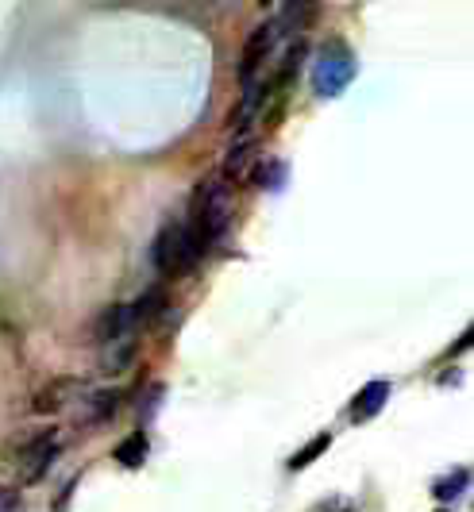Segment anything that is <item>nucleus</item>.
Returning a JSON list of instances; mask_svg holds the SVG:
<instances>
[{"instance_id": "f257e3e1", "label": "nucleus", "mask_w": 474, "mask_h": 512, "mask_svg": "<svg viewBox=\"0 0 474 512\" xmlns=\"http://www.w3.org/2000/svg\"><path fill=\"white\" fill-rule=\"evenodd\" d=\"M228 216H232V193L224 181H209L197 189L193 208L185 216V228L193 235V243L201 247V255H209L212 247L220 243V235L228 231Z\"/></svg>"}, {"instance_id": "f03ea898", "label": "nucleus", "mask_w": 474, "mask_h": 512, "mask_svg": "<svg viewBox=\"0 0 474 512\" xmlns=\"http://www.w3.org/2000/svg\"><path fill=\"white\" fill-rule=\"evenodd\" d=\"M278 20H270V24L255 27L251 31V39H247V47H243V66H239V81H243V116H239V128H247L251 120H255V108L263 101V70H266V58L274 51V43H278Z\"/></svg>"}, {"instance_id": "7ed1b4c3", "label": "nucleus", "mask_w": 474, "mask_h": 512, "mask_svg": "<svg viewBox=\"0 0 474 512\" xmlns=\"http://www.w3.org/2000/svg\"><path fill=\"white\" fill-rule=\"evenodd\" d=\"M351 81H355V54L347 51L340 39L324 43L313 58V93L332 101V97H340Z\"/></svg>"}, {"instance_id": "20e7f679", "label": "nucleus", "mask_w": 474, "mask_h": 512, "mask_svg": "<svg viewBox=\"0 0 474 512\" xmlns=\"http://www.w3.org/2000/svg\"><path fill=\"white\" fill-rule=\"evenodd\" d=\"M201 258L205 255H201V247L193 243V235H189V228H185V220L166 224V228L158 231V239H155L158 270H166V274H189Z\"/></svg>"}, {"instance_id": "39448f33", "label": "nucleus", "mask_w": 474, "mask_h": 512, "mask_svg": "<svg viewBox=\"0 0 474 512\" xmlns=\"http://www.w3.org/2000/svg\"><path fill=\"white\" fill-rule=\"evenodd\" d=\"M24 459H27L24 478H27V482H39V478H43V470H47V466L58 459V443H54L51 432H43V436L31 439V447L24 451Z\"/></svg>"}, {"instance_id": "423d86ee", "label": "nucleus", "mask_w": 474, "mask_h": 512, "mask_svg": "<svg viewBox=\"0 0 474 512\" xmlns=\"http://www.w3.org/2000/svg\"><path fill=\"white\" fill-rule=\"evenodd\" d=\"M390 382H370L367 389H359V397H355V405H351V416L355 420H370V416H378L382 405L390 401Z\"/></svg>"}, {"instance_id": "0eeeda50", "label": "nucleus", "mask_w": 474, "mask_h": 512, "mask_svg": "<svg viewBox=\"0 0 474 512\" xmlns=\"http://www.w3.org/2000/svg\"><path fill=\"white\" fill-rule=\"evenodd\" d=\"M78 393V382H54L35 397V412H62L66 401Z\"/></svg>"}, {"instance_id": "6e6552de", "label": "nucleus", "mask_w": 474, "mask_h": 512, "mask_svg": "<svg viewBox=\"0 0 474 512\" xmlns=\"http://www.w3.org/2000/svg\"><path fill=\"white\" fill-rule=\"evenodd\" d=\"M143 459H147V436H143V432H135V436H128L116 447V462L128 466V470L143 466Z\"/></svg>"}, {"instance_id": "1a4fd4ad", "label": "nucleus", "mask_w": 474, "mask_h": 512, "mask_svg": "<svg viewBox=\"0 0 474 512\" xmlns=\"http://www.w3.org/2000/svg\"><path fill=\"white\" fill-rule=\"evenodd\" d=\"M309 16H313V0H286V16H282V24L278 27H286V31H301V27L309 24Z\"/></svg>"}, {"instance_id": "9d476101", "label": "nucleus", "mask_w": 474, "mask_h": 512, "mask_svg": "<svg viewBox=\"0 0 474 512\" xmlns=\"http://www.w3.org/2000/svg\"><path fill=\"white\" fill-rule=\"evenodd\" d=\"M324 447H332V436H316L313 443H309V447H305V451L297 455V459H290V470H305L309 462L320 459V455H324Z\"/></svg>"}, {"instance_id": "9b49d317", "label": "nucleus", "mask_w": 474, "mask_h": 512, "mask_svg": "<svg viewBox=\"0 0 474 512\" xmlns=\"http://www.w3.org/2000/svg\"><path fill=\"white\" fill-rule=\"evenodd\" d=\"M467 478H471V474H467V470H459L455 478H444V482L432 489V493H436L440 501H455V497H459V493L467 489Z\"/></svg>"}, {"instance_id": "f8f14e48", "label": "nucleus", "mask_w": 474, "mask_h": 512, "mask_svg": "<svg viewBox=\"0 0 474 512\" xmlns=\"http://www.w3.org/2000/svg\"><path fill=\"white\" fill-rule=\"evenodd\" d=\"M0 512H24V505H20V493L8 486H0Z\"/></svg>"}, {"instance_id": "ddd939ff", "label": "nucleus", "mask_w": 474, "mask_h": 512, "mask_svg": "<svg viewBox=\"0 0 474 512\" xmlns=\"http://www.w3.org/2000/svg\"><path fill=\"white\" fill-rule=\"evenodd\" d=\"M263 4H270V0H263Z\"/></svg>"}]
</instances>
